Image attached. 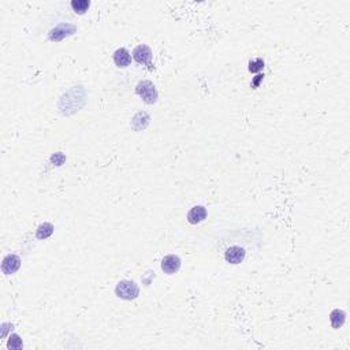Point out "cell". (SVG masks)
Returning <instances> with one entry per match:
<instances>
[{"label": "cell", "mask_w": 350, "mask_h": 350, "mask_svg": "<svg viewBox=\"0 0 350 350\" xmlns=\"http://www.w3.org/2000/svg\"><path fill=\"white\" fill-rule=\"evenodd\" d=\"M115 294H117L119 298L126 300V301L136 300L140 294L139 284L136 283V282H133V280L123 279V280H120V282L117 284V287H115Z\"/></svg>", "instance_id": "cell-1"}, {"label": "cell", "mask_w": 350, "mask_h": 350, "mask_svg": "<svg viewBox=\"0 0 350 350\" xmlns=\"http://www.w3.org/2000/svg\"><path fill=\"white\" fill-rule=\"evenodd\" d=\"M136 92L146 104H155L158 101V91L151 81H140L136 86Z\"/></svg>", "instance_id": "cell-2"}, {"label": "cell", "mask_w": 350, "mask_h": 350, "mask_svg": "<svg viewBox=\"0 0 350 350\" xmlns=\"http://www.w3.org/2000/svg\"><path fill=\"white\" fill-rule=\"evenodd\" d=\"M133 58H134V60H136L137 63H140V65H146V66H151V65H152V51H151V48L145 46V44H141V46L134 48Z\"/></svg>", "instance_id": "cell-3"}, {"label": "cell", "mask_w": 350, "mask_h": 350, "mask_svg": "<svg viewBox=\"0 0 350 350\" xmlns=\"http://www.w3.org/2000/svg\"><path fill=\"white\" fill-rule=\"evenodd\" d=\"M75 30H77V27L70 25V23H60V25H58L55 29L51 30L49 40H52V41H60V40L65 39L66 36H71V34L75 33Z\"/></svg>", "instance_id": "cell-4"}, {"label": "cell", "mask_w": 350, "mask_h": 350, "mask_svg": "<svg viewBox=\"0 0 350 350\" xmlns=\"http://www.w3.org/2000/svg\"><path fill=\"white\" fill-rule=\"evenodd\" d=\"M21 268V258L17 255H7L1 261V271L6 275H13Z\"/></svg>", "instance_id": "cell-5"}, {"label": "cell", "mask_w": 350, "mask_h": 350, "mask_svg": "<svg viewBox=\"0 0 350 350\" xmlns=\"http://www.w3.org/2000/svg\"><path fill=\"white\" fill-rule=\"evenodd\" d=\"M181 258L175 255H168L165 256L163 260H162V270L164 271V274H168V275H174L179 271L181 268Z\"/></svg>", "instance_id": "cell-6"}, {"label": "cell", "mask_w": 350, "mask_h": 350, "mask_svg": "<svg viewBox=\"0 0 350 350\" xmlns=\"http://www.w3.org/2000/svg\"><path fill=\"white\" fill-rule=\"evenodd\" d=\"M225 258L230 264H241L245 258V249L241 246H230L225 252Z\"/></svg>", "instance_id": "cell-7"}, {"label": "cell", "mask_w": 350, "mask_h": 350, "mask_svg": "<svg viewBox=\"0 0 350 350\" xmlns=\"http://www.w3.org/2000/svg\"><path fill=\"white\" fill-rule=\"evenodd\" d=\"M207 208L203 207V205H196L193 207L190 211L187 212V222L190 225H198L201 222H204L207 219Z\"/></svg>", "instance_id": "cell-8"}, {"label": "cell", "mask_w": 350, "mask_h": 350, "mask_svg": "<svg viewBox=\"0 0 350 350\" xmlns=\"http://www.w3.org/2000/svg\"><path fill=\"white\" fill-rule=\"evenodd\" d=\"M114 63L118 67H127L132 63V55L126 48H118L114 52Z\"/></svg>", "instance_id": "cell-9"}, {"label": "cell", "mask_w": 350, "mask_h": 350, "mask_svg": "<svg viewBox=\"0 0 350 350\" xmlns=\"http://www.w3.org/2000/svg\"><path fill=\"white\" fill-rule=\"evenodd\" d=\"M345 320H346V315H345V312L341 311V309H334V311L330 313L331 326H332V328H335V330H338L339 327L344 326Z\"/></svg>", "instance_id": "cell-10"}, {"label": "cell", "mask_w": 350, "mask_h": 350, "mask_svg": "<svg viewBox=\"0 0 350 350\" xmlns=\"http://www.w3.org/2000/svg\"><path fill=\"white\" fill-rule=\"evenodd\" d=\"M53 225L52 223H48V222H44V223H41V225L37 227V230H36V237L39 238V239H47V238H49L51 235L53 234Z\"/></svg>", "instance_id": "cell-11"}, {"label": "cell", "mask_w": 350, "mask_h": 350, "mask_svg": "<svg viewBox=\"0 0 350 350\" xmlns=\"http://www.w3.org/2000/svg\"><path fill=\"white\" fill-rule=\"evenodd\" d=\"M70 4H71V8H73L75 13L82 15V14H85L86 11H88V8L91 7V1H89V0H73Z\"/></svg>", "instance_id": "cell-12"}, {"label": "cell", "mask_w": 350, "mask_h": 350, "mask_svg": "<svg viewBox=\"0 0 350 350\" xmlns=\"http://www.w3.org/2000/svg\"><path fill=\"white\" fill-rule=\"evenodd\" d=\"M7 348L8 349H14L18 350L23 348V344H22V339L18 334H11L10 338H8V342H7Z\"/></svg>", "instance_id": "cell-13"}, {"label": "cell", "mask_w": 350, "mask_h": 350, "mask_svg": "<svg viewBox=\"0 0 350 350\" xmlns=\"http://www.w3.org/2000/svg\"><path fill=\"white\" fill-rule=\"evenodd\" d=\"M264 67V60L263 59H255L249 62V71L251 73H257L260 70H263Z\"/></svg>", "instance_id": "cell-14"}, {"label": "cell", "mask_w": 350, "mask_h": 350, "mask_svg": "<svg viewBox=\"0 0 350 350\" xmlns=\"http://www.w3.org/2000/svg\"><path fill=\"white\" fill-rule=\"evenodd\" d=\"M263 77H264V75H257V79L255 81V84H253V86H257L258 85V81H260V79H263Z\"/></svg>", "instance_id": "cell-15"}]
</instances>
